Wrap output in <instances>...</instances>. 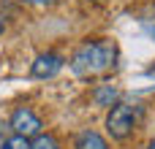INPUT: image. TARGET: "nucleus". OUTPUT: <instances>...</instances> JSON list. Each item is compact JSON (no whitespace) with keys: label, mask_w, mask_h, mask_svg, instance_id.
I'll list each match as a JSON object with an SVG mask.
<instances>
[{"label":"nucleus","mask_w":155,"mask_h":149,"mask_svg":"<svg viewBox=\"0 0 155 149\" xmlns=\"http://www.w3.org/2000/svg\"><path fill=\"white\" fill-rule=\"evenodd\" d=\"M117 62V43L112 38H98V41H87L82 43L74 57H71V71L79 79H93L106 73L112 65Z\"/></svg>","instance_id":"f257e3e1"},{"label":"nucleus","mask_w":155,"mask_h":149,"mask_svg":"<svg viewBox=\"0 0 155 149\" xmlns=\"http://www.w3.org/2000/svg\"><path fill=\"white\" fill-rule=\"evenodd\" d=\"M136 128V106L131 103H114L106 114V130L114 141H128Z\"/></svg>","instance_id":"f03ea898"},{"label":"nucleus","mask_w":155,"mask_h":149,"mask_svg":"<svg viewBox=\"0 0 155 149\" xmlns=\"http://www.w3.org/2000/svg\"><path fill=\"white\" fill-rule=\"evenodd\" d=\"M8 125H11V130H14L16 136H25V138H35V136L41 133V128H44L41 117H38L30 106H19V109H14Z\"/></svg>","instance_id":"7ed1b4c3"},{"label":"nucleus","mask_w":155,"mask_h":149,"mask_svg":"<svg viewBox=\"0 0 155 149\" xmlns=\"http://www.w3.org/2000/svg\"><path fill=\"white\" fill-rule=\"evenodd\" d=\"M63 65H65L63 54H57V52H44V54H38V57L33 60L30 73H33L35 79H54V76L63 71Z\"/></svg>","instance_id":"20e7f679"},{"label":"nucleus","mask_w":155,"mask_h":149,"mask_svg":"<svg viewBox=\"0 0 155 149\" xmlns=\"http://www.w3.org/2000/svg\"><path fill=\"white\" fill-rule=\"evenodd\" d=\"M117 100H120V90L112 87V84H101V87L93 90V103L101 106V109H112Z\"/></svg>","instance_id":"39448f33"},{"label":"nucleus","mask_w":155,"mask_h":149,"mask_svg":"<svg viewBox=\"0 0 155 149\" xmlns=\"http://www.w3.org/2000/svg\"><path fill=\"white\" fill-rule=\"evenodd\" d=\"M74 149H109V144H106V138H104L101 133H95V130H82V133L76 136V141H74Z\"/></svg>","instance_id":"423d86ee"},{"label":"nucleus","mask_w":155,"mask_h":149,"mask_svg":"<svg viewBox=\"0 0 155 149\" xmlns=\"http://www.w3.org/2000/svg\"><path fill=\"white\" fill-rule=\"evenodd\" d=\"M30 149H63L57 136L54 133H38L33 141H30Z\"/></svg>","instance_id":"0eeeda50"},{"label":"nucleus","mask_w":155,"mask_h":149,"mask_svg":"<svg viewBox=\"0 0 155 149\" xmlns=\"http://www.w3.org/2000/svg\"><path fill=\"white\" fill-rule=\"evenodd\" d=\"M0 149H30V138H25V136H11V138H5L3 141V147Z\"/></svg>","instance_id":"6e6552de"},{"label":"nucleus","mask_w":155,"mask_h":149,"mask_svg":"<svg viewBox=\"0 0 155 149\" xmlns=\"http://www.w3.org/2000/svg\"><path fill=\"white\" fill-rule=\"evenodd\" d=\"M22 3H27V5H54L57 0H22Z\"/></svg>","instance_id":"1a4fd4ad"},{"label":"nucleus","mask_w":155,"mask_h":149,"mask_svg":"<svg viewBox=\"0 0 155 149\" xmlns=\"http://www.w3.org/2000/svg\"><path fill=\"white\" fill-rule=\"evenodd\" d=\"M3 30H5V24H3V19H0V35H3Z\"/></svg>","instance_id":"9d476101"},{"label":"nucleus","mask_w":155,"mask_h":149,"mask_svg":"<svg viewBox=\"0 0 155 149\" xmlns=\"http://www.w3.org/2000/svg\"><path fill=\"white\" fill-rule=\"evenodd\" d=\"M147 149H155V138H153V141H150V147H147Z\"/></svg>","instance_id":"9b49d317"},{"label":"nucleus","mask_w":155,"mask_h":149,"mask_svg":"<svg viewBox=\"0 0 155 149\" xmlns=\"http://www.w3.org/2000/svg\"><path fill=\"white\" fill-rule=\"evenodd\" d=\"M90 3H104V0H90Z\"/></svg>","instance_id":"f8f14e48"}]
</instances>
